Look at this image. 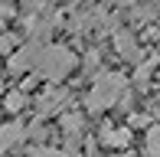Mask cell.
I'll return each mask as SVG.
<instances>
[{
    "label": "cell",
    "mask_w": 160,
    "mask_h": 157,
    "mask_svg": "<svg viewBox=\"0 0 160 157\" xmlns=\"http://www.w3.org/2000/svg\"><path fill=\"white\" fill-rule=\"evenodd\" d=\"M157 62H160V56H150V59H144L141 66H137V72H134V85H147V78H150V72L157 69Z\"/></svg>",
    "instance_id": "cell-10"
},
{
    "label": "cell",
    "mask_w": 160,
    "mask_h": 157,
    "mask_svg": "<svg viewBox=\"0 0 160 157\" xmlns=\"http://www.w3.org/2000/svg\"><path fill=\"white\" fill-rule=\"evenodd\" d=\"M157 105H160V95H157Z\"/></svg>",
    "instance_id": "cell-16"
},
{
    "label": "cell",
    "mask_w": 160,
    "mask_h": 157,
    "mask_svg": "<svg viewBox=\"0 0 160 157\" xmlns=\"http://www.w3.org/2000/svg\"><path fill=\"white\" fill-rule=\"evenodd\" d=\"M150 124V115H131V128H147Z\"/></svg>",
    "instance_id": "cell-13"
},
{
    "label": "cell",
    "mask_w": 160,
    "mask_h": 157,
    "mask_svg": "<svg viewBox=\"0 0 160 157\" xmlns=\"http://www.w3.org/2000/svg\"><path fill=\"white\" fill-rule=\"evenodd\" d=\"M131 128H101V134H98V141L108 147V151H114V154H124L128 147H131Z\"/></svg>",
    "instance_id": "cell-5"
},
{
    "label": "cell",
    "mask_w": 160,
    "mask_h": 157,
    "mask_svg": "<svg viewBox=\"0 0 160 157\" xmlns=\"http://www.w3.org/2000/svg\"><path fill=\"white\" fill-rule=\"evenodd\" d=\"M111 157H134V154H128V151H124V154H111Z\"/></svg>",
    "instance_id": "cell-15"
},
{
    "label": "cell",
    "mask_w": 160,
    "mask_h": 157,
    "mask_svg": "<svg viewBox=\"0 0 160 157\" xmlns=\"http://www.w3.org/2000/svg\"><path fill=\"white\" fill-rule=\"evenodd\" d=\"M144 151H147V157H160V124H150V128H147Z\"/></svg>",
    "instance_id": "cell-11"
},
{
    "label": "cell",
    "mask_w": 160,
    "mask_h": 157,
    "mask_svg": "<svg viewBox=\"0 0 160 157\" xmlns=\"http://www.w3.org/2000/svg\"><path fill=\"white\" fill-rule=\"evenodd\" d=\"M65 102H69V95H65L62 89H49L46 95L39 98V121L46 118V115H52V111H59Z\"/></svg>",
    "instance_id": "cell-7"
},
{
    "label": "cell",
    "mask_w": 160,
    "mask_h": 157,
    "mask_svg": "<svg viewBox=\"0 0 160 157\" xmlns=\"http://www.w3.org/2000/svg\"><path fill=\"white\" fill-rule=\"evenodd\" d=\"M26 102H30V95H26L23 89H17V92H7V95H3V105H0V108L10 111V115H17V111L26 108Z\"/></svg>",
    "instance_id": "cell-8"
},
{
    "label": "cell",
    "mask_w": 160,
    "mask_h": 157,
    "mask_svg": "<svg viewBox=\"0 0 160 157\" xmlns=\"http://www.w3.org/2000/svg\"><path fill=\"white\" fill-rule=\"evenodd\" d=\"M13 13H17V10H13L10 3H0V17H13Z\"/></svg>",
    "instance_id": "cell-14"
},
{
    "label": "cell",
    "mask_w": 160,
    "mask_h": 157,
    "mask_svg": "<svg viewBox=\"0 0 160 157\" xmlns=\"http://www.w3.org/2000/svg\"><path fill=\"white\" fill-rule=\"evenodd\" d=\"M124 89H128L124 72L101 69V72L95 75V85H92V92H88V98H85V105H88L92 115H101L105 108H111L114 102H121V98H124Z\"/></svg>",
    "instance_id": "cell-1"
},
{
    "label": "cell",
    "mask_w": 160,
    "mask_h": 157,
    "mask_svg": "<svg viewBox=\"0 0 160 157\" xmlns=\"http://www.w3.org/2000/svg\"><path fill=\"white\" fill-rule=\"evenodd\" d=\"M114 49H118V56L124 62H134V66H141V49H137V39L131 30H114Z\"/></svg>",
    "instance_id": "cell-4"
},
{
    "label": "cell",
    "mask_w": 160,
    "mask_h": 157,
    "mask_svg": "<svg viewBox=\"0 0 160 157\" xmlns=\"http://www.w3.org/2000/svg\"><path fill=\"white\" fill-rule=\"evenodd\" d=\"M75 53H72L69 46H46L42 49V56H39V62H36V75H42V78H49V82H62L65 75L75 69Z\"/></svg>",
    "instance_id": "cell-2"
},
{
    "label": "cell",
    "mask_w": 160,
    "mask_h": 157,
    "mask_svg": "<svg viewBox=\"0 0 160 157\" xmlns=\"http://www.w3.org/2000/svg\"><path fill=\"white\" fill-rule=\"evenodd\" d=\"M59 124H62V131H65V134H72V138H75V134L82 131V124H85V118L78 115V111H62V118H59Z\"/></svg>",
    "instance_id": "cell-9"
},
{
    "label": "cell",
    "mask_w": 160,
    "mask_h": 157,
    "mask_svg": "<svg viewBox=\"0 0 160 157\" xmlns=\"http://www.w3.org/2000/svg\"><path fill=\"white\" fill-rule=\"evenodd\" d=\"M42 43L39 39H30L26 46H20L17 53L10 56V62H7V69H10L13 75H23V72H30V69H36V62H39V56H42Z\"/></svg>",
    "instance_id": "cell-3"
},
{
    "label": "cell",
    "mask_w": 160,
    "mask_h": 157,
    "mask_svg": "<svg viewBox=\"0 0 160 157\" xmlns=\"http://www.w3.org/2000/svg\"><path fill=\"white\" fill-rule=\"evenodd\" d=\"M0 53H3V56L17 53V36H13V33H0Z\"/></svg>",
    "instance_id": "cell-12"
},
{
    "label": "cell",
    "mask_w": 160,
    "mask_h": 157,
    "mask_svg": "<svg viewBox=\"0 0 160 157\" xmlns=\"http://www.w3.org/2000/svg\"><path fill=\"white\" fill-rule=\"evenodd\" d=\"M23 138H26V128L20 124V121H7V124L0 128V151H10V147H17Z\"/></svg>",
    "instance_id": "cell-6"
}]
</instances>
